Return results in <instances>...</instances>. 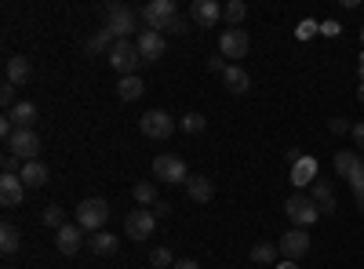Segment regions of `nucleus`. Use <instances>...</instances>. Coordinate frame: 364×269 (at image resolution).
<instances>
[{
  "label": "nucleus",
  "instance_id": "obj_1",
  "mask_svg": "<svg viewBox=\"0 0 364 269\" xmlns=\"http://www.w3.org/2000/svg\"><path fill=\"white\" fill-rule=\"evenodd\" d=\"M102 18H106V33L117 37V40H128L135 29H139V15L128 8V4H106L102 8Z\"/></svg>",
  "mask_w": 364,
  "mask_h": 269
},
{
  "label": "nucleus",
  "instance_id": "obj_2",
  "mask_svg": "<svg viewBox=\"0 0 364 269\" xmlns=\"http://www.w3.org/2000/svg\"><path fill=\"white\" fill-rule=\"evenodd\" d=\"M284 215H288V222H291L295 229H310V226L321 219V207H317L314 197H306V193H291V197L284 200Z\"/></svg>",
  "mask_w": 364,
  "mask_h": 269
},
{
  "label": "nucleus",
  "instance_id": "obj_3",
  "mask_svg": "<svg viewBox=\"0 0 364 269\" xmlns=\"http://www.w3.org/2000/svg\"><path fill=\"white\" fill-rule=\"evenodd\" d=\"M109 222V204L102 197H87L77 204V226L87 229V233H102Z\"/></svg>",
  "mask_w": 364,
  "mask_h": 269
},
{
  "label": "nucleus",
  "instance_id": "obj_4",
  "mask_svg": "<svg viewBox=\"0 0 364 269\" xmlns=\"http://www.w3.org/2000/svg\"><path fill=\"white\" fill-rule=\"evenodd\" d=\"M154 175L161 178V182H168V186H186V182H190V168H186V160L175 157V153H161V157H154Z\"/></svg>",
  "mask_w": 364,
  "mask_h": 269
},
{
  "label": "nucleus",
  "instance_id": "obj_5",
  "mask_svg": "<svg viewBox=\"0 0 364 269\" xmlns=\"http://www.w3.org/2000/svg\"><path fill=\"white\" fill-rule=\"evenodd\" d=\"M139 131L146 138H154V142H164V138L175 135V121H171V113H164V109H149V113L139 116Z\"/></svg>",
  "mask_w": 364,
  "mask_h": 269
},
{
  "label": "nucleus",
  "instance_id": "obj_6",
  "mask_svg": "<svg viewBox=\"0 0 364 269\" xmlns=\"http://www.w3.org/2000/svg\"><path fill=\"white\" fill-rule=\"evenodd\" d=\"M139 62H142V55H139L135 40H117V44L109 48V66H113L120 77H135Z\"/></svg>",
  "mask_w": 364,
  "mask_h": 269
},
{
  "label": "nucleus",
  "instance_id": "obj_7",
  "mask_svg": "<svg viewBox=\"0 0 364 269\" xmlns=\"http://www.w3.org/2000/svg\"><path fill=\"white\" fill-rule=\"evenodd\" d=\"M139 18L149 26V29H168L175 18H178V8H175V0H154V4H146L142 11H139Z\"/></svg>",
  "mask_w": 364,
  "mask_h": 269
},
{
  "label": "nucleus",
  "instance_id": "obj_8",
  "mask_svg": "<svg viewBox=\"0 0 364 269\" xmlns=\"http://www.w3.org/2000/svg\"><path fill=\"white\" fill-rule=\"evenodd\" d=\"M8 153H15L22 164H29V160H41V138H37V131L18 128V131L8 138Z\"/></svg>",
  "mask_w": 364,
  "mask_h": 269
},
{
  "label": "nucleus",
  "instance_id": "obj_9",
  "mask_svg": "<svg viewBox=\"0 0 364 269\" xmlns=\"http://www.w3.org/2000/svg\"><path fill=\"white\" fill-rule=\"evenodd\" d=\"M154 229H157V215L146 212V207H135V212L124 219V233L132 236V241H149Z\"/></svg>",
  "mask_w": 364,
  "mask_h": 269
},
{
  "label": "nucleus",
  "instance_id": "obj_10",
  "mask_svg": "<svg viewBox=\"0 0 364 269\" xmlns=\"http://www.w3.org/2000/svg\"><path fill=\"white\" fill-rule=\"evenodd\" d=\"M277 248H281V255H284V258H291V262L306 258V255H310V233L291 226V229L281 236V244H277Z\"/></svg>",
  "mask_w": 364,
  "mask_h": 269
},
{
  "label": "nucleus",
  "instance_id": "obj_11",
  "mask_svg": "<svg viewBox=\"0 0 364 269\" xmlns=\"http://www.w3.org/2000/svg\"><path fill=\"white\" fill-rule=\"evenodd\" d=\"M248 48H252V40H248L245 29H226V33L219 37V51H223L226 58H245Z\"/></svg>",
  "mask_w": 364,
  "mask_h": 269
},
{
  "label": "nucleus",
  "instance_id": "obj_12",
  "mask_svg": "<svg viewBox=\"0 0 364 269\" xmlns=\"http://www.w3.org/2000/svg\"><path fill=\"white\" fill-rule=\"evenodd\" d=\"M135 48L142 55V62H157V58L164 55V33H157V29H142Z\"/></svg>",
  "mask_w": 364,
  "mask_h": 269
},
{
  "label": "nucleus",
  "instance_id": "obj_13",
  "mask_svg": "<svg viewBox=\"0 0 364 269\" xmlns=\"http://www.w3.org/2000/svg\"><path fill=\"white\" fill-rule=\"evenodd\" d=\"M190 18H193L197 26L211 29V26H219V22H223V4H215V0H193Z\"/></svg>",
  "mask_w": 364,
  "mask_h": 269
},
{
  "label": "nucleus",
  "instance_id": "obj_14",
  "mask_svg": "<svg viewBox=\"0 0 364 269\" xmlns=\"http://www.w3.org/2000/svg\"><path fill=\"white\" fill-rule=\"evenodd\" d=\"M26 200V182L18 175H4L0 178V204L4 207H18Z\"/></svg>",
  "mask_w": 364,
  "mask_h": 269
},
{
  "label": "nucleus",
  "instance_id": "obj_15",
  "mask_svg": "<svg viewBox=\"0 0 364 269\" xmlns=\"http://www.w3.org/2000/svg\"><path fill=\"white\" fill-rule=\"evenodd\" d=\"M48 164L44 160H29V164H22V182H26V190H41V186H48Z\"/></svg>",
  "mask_w": 364,
  "mask_h": 269
},
{
  "label": "nucleus",
  "instance_id": "obj_16",
  "mask_svg": "<svg viewBox=\"0 0 364 269\" xmlns=\"http://www.w3.org/2000/svg\"><path fill=\"white\" fill-rule=\"evenodd\" d=\"M223 84H226V92H233V95H245L248 87H252V77H248V70H245V66H226Z\"/></svg>",
  "mask_w": 364,
  "mask_h": 269
},
{
  "label": "nucleus",
  "instance_id": "obj_17",
  "mask_svg": "<svg viewBox=\"0 0 364 269\" xmlns=\"http://www.w3.org/2000/svg\"><path fill=\"white\" fill-rule=\"evenodd\" d=\"M55 244H58V251H63V255H77L80 251V226H63V229H58L55 233Z\"/></svg>",
  "mask_w": 364,
  "mask_h": 269
},
{
  "label": "nucleus",
  "instance_id": "obj_18",
  "mask_svg": "<svg viewBox=\"0 0 364 269\" xmlns=\"http://www.w3.org/2000/svg\"><path fill=\"white\" fill-rule=\"evenodd\" d=\"M186 193L193 197V204H208L211 197H215V186H211V178H204V175H190Z\"/></svg>",
  "mask_w": 364,
  "mask_h": 269
},
{
  "label": "nucleus",
  "instance_id": "obj_19",
  "mask_svg": "<svg viewBox=\"0 0 364 269\" xmlns=\"http://www.w3.org/2000/svg\"><path fill=\"white\" fill-rule=\"evenodd\" d=\"M314 204L321 207V215H336V190H331V182H314Z\"/></svg>",
  "mask_w": 364,
  "mask_h": 269
},
{
  "label": "nucleus",
  "instance_id": "obj_20",
  "mask_svg": "<svg viewBox=\"0 0 364 269\" xmlns=\"http://www.w3.org/2000/svg\"><path fill=\"white\" fill-rule=\"evenodd\" d=\"M8 116H11V124H15V128H29V131H33V124H37V106L22 99V102H18V106L8 113Z\"/></svg>",
  "mask_w": 364,
  "mask_h": 269
},
{
  "label": "nucleus",
  "instance_id": "obj_21",
  "mask_svg": "<svg viewBox=\"0 0 364 269\" xmlns=\"http://www.w3.org/2000/svg\"><path fill=\"white\" fill-rule=\"evenodd\" d=\"M29 73H33V70H29V58L26 55H11L8 58V84H26L29 80Z\"/></svg>",
  "mask_w": 364,
  "mask_h": 269
},
{
  "label": "nucleus",
  "instance_id": "obj_22",
  "mask_svg": "<svg viewBox=\"0 0 364 269\" xmlns=\"http://www.w3.org/2000/svg\"><path fill=\"white\" fill-rule=\"evenodd\" d=\"M336 171L353 182L357 175H364V164H360V157H357V153H336Z\"/></svg>",
  "mask_w": 364,
  "mask_h": 269
},
{
  "label": "nucleus",
  "instance_id": "obj_23",
  "mask_svg": "<svg viewBox=\"0 0 364 269\" xmlns=\"http://www.w3.org/2000/svg\"><path fill=\"white\" fill-rule=\"evenodd\" d=\"M18 244H22V229H18L15 222H4V226H0V251H4V255H15Z\"/></svg>",
  "mask_w": 364,
  "mask_h": 269
},
{
  "label": "nucleus",
  "instance_id": "obj_24",
  "mask_svg": "<svg viewBox=\"0 0 364 269\" xmlns=\"http://www.w3.org/2000/svg\"><path fill=\"white\" fill-rule=\"evenodd\" d=\"M91 255H117V248H120V241H117V236L113 233H91Z\"/></svg>",
  "mask_w": 364,
  "mask_h": 269
},
{
  "label": "nucleus",
  "instance_id": "obj_25",
  "mask_svg": "<svg viewBox=\"0 0 364 269\" xmlns=\"http://www.w3.org/2000/svg\"><path fill=\"white\" fill-rule=\"evenodd\" d=\"M142 92H146L142 77H120V84H117V95L124 99V102H135V99H142Z\"/></svg>",
  "mask_w": 364,
  "mask_h": 269
},
{
  "label": "nucleus",
  "instance_id": "obj_26",
  "mask_svg": "<svg viewBox=\"0 0 364 269\" xmlns=\"http://www.w3.org/2000/svg\"><path fill=\"white\" fill-rule=\"evenodd\" d=\"M314 175H317V160L314 157H302L295 164V171H291V182L295 186H306V182H314Z\"/></svg>",
  "mask_w": 364,
  "mask_h": 269
},
{
  "label": "nucleus",
  "instance_id": "obj_27",
  "mask_svg": "<svg viewBox=\"0 0 364 269\" xmlns=\"http://www.w3.org/2000/svg\"><path fill=\"white\" fill-rule=\"evenodd\" d=\"M41 219H44V226H51L55 233H58V229H63V226H66V212H63V207H58V204H48Z\"/></svg>",
  "mask_w": 364,
  "mask_h": 269
},
{
  "label": "nucleus",
  "instance_id": "obj_28",
  "mask_svg": "<svg viewBox=\"0 0 364 269\" xmlns=\"http://www.w3.org/2000/svg\"><path fill=\"white\" fill-rule=\"evenodd\" d=\"M132 197H135L139 207H142V204H157V186H154V182H135Z\"/></svg>",
  "mask_w": 364,
  "mask_h": 269
},
{
  "label": "nucleus",
  "instance_id": "obj_29",
  "mask_svg": "<svg viewBox=\"0 0 364 269\" xmlns=\"http://www.w3.org/2000/svg\"><path fill=\"white\" fill-rule=\"evenodd\" d=\"M245 15H248V4H245V0H230V4L223 8V18H226V22H233V26L245 22Z\"/></svg>",
  "mask_w": 364,
  "mask_h": 269
},
{
  "label": "nucleus",
  "instance_id": "obj_30",
  "mask_svg": "<svg viewBox=\"0 0 364 269\" xmlns=\"http://www.w3.org/2000/svg\"><path fill=\"white\" fill-rule=\"evenodd\" d=\"M277 251H281V248H273V244H255V248H252V262L269 265V262H277Z\"/></svg>",
  "mask_w": 364,
  "mask_h": 269
},
{
  "label": "nucleus",
  "instance_id": "obj_31",
  "mask_svg": "<svg viewBox=\"0 0 364 269\" xmlns=\"http://www.w3.org/2000/svg\"><path fill=\"white\" fill-rule=\"evenodd\" d=\"M204 124H208V121H204L200 113H186V116H182V124H178V128L186 131V135H200V131H204Z\"/></svg>",
  "mask_w": 364,
  "mask_h": 269
},
{
  "label": "nucleus",
  "instance_id": "obj_32",
  "mask_svg": "<svg viewBox=\"0 0 364 269\" xmlns=\"http://www.w3.org/2000/svg\"><path fill=\"white\" fill-rule=\"evenodd\" d=\"M149 265H154V269H168V265H171V251H168V248H154V255H149Z\"/></svg>",
  "mask_w": 364,
  "mask_h": 269
},
{
  "label": "nucleus",
  "instance_id": "obj_33",
  "mask_svg": "<svg viewBox=\"0 0 364 269\" xmlns=\"http://www.w3.org/2000/svg\"><path fill=\"white\" fill-rule=\"evenodd\" d=\"M0 102H4V109H8V113L18 106V102H15V84H8V80H4V87H0Z\"/></svg>",
  "mask_w": 364,
  "mask_h": 269
},
{
  "label": "nucleus",
  "instance_id": "obj_34",
  "mask_svg": "<svg viewBox=\"0 0 364 269\" xmlns=\"http://www.w3.org/2000/svg\"><path fill=\"white\" fill-rule=\"evenodd\" d=\"M350 186H353V200H357V207H360V215H364V175H357Z\"/></svg>",
  "mask_w": 364,
  "mask_h": 269
},
{
  "label": "nucleus",
  "instance_id": "obj_35",
  "mask_svg": "<svg viewBox=\"0 0 364 269\" xmlns=\"http://www.w3.org/2000/svg\"><path fill=\"white\" fill-rule=\"evenodd\" d=\"M106 40H109V33H106V29H102L99 37H91V40H87V55H99V51L106 48Z\"/></svg>",
  "mask_w": 364,
  "mask_h": 269
},
{
  "label": "nucleus",
  "instance_id": "obj_36",
  "mask_svg": "<svg viewBox=\"0 0 364 269\" xmlns=\"http://www.w3.org/2000/svg\"><path fill=\"white\" fill-rule=\"evenodd\" d=\"M0 168H4V175H22V171H18V157H15V153H4Z\"/></svg>",
  "mask_w": 364,
  "mask_h": 269
},
{
  "label": "nucleus",
  "instance_id": "obj_37",
  "mask_svg": "<svg viewBox=\"0 0 364 269\" xmlns=\"http://www.w3.org/2000/svg\"><path fill=\"white\" fill-rule=\"evenodd\" d=\"M314 29H321V26H317V22H310V18H306V22H299V29H295V33H299V40H306V37H310V33H314Z\"/></svg>",
  "mask_w": 364,
  "mask_h": 269
},
{
  "label": "nucleus",
  "instance_id": "obj_38",
  "mask_svg": "<svg viewBox=\"0 0 364 269\" xmlns=\"http://www.w3.org/2000/svg\"><path fill=\"white\" fill-rule=\"evenodd\" d=\"M328 128L336 131V135H346V131H353V128H350V121H343V116H336V121H331Z\"/></svg>",
  "mask_w": 364,
  "mask_h": 269
},
{
  "label": "nucleus",
  "instance_id": "obj_39",
  "mask_svg": "<svg viewBox=\"0 0 364 269\" xmlns=\"http://www.w3.org/2000/svg\"><path fill=\"white\" fill-rule=\"evenodd\" d=\"M186 29H190V22L182 18V15H178V18H175V22L168 26V33H186Z\"/></svg>",
  "mask_w": 364,
  "mask_h": 269
},
{
  "label": "nucleus",
  "instance_id": "obj_40",
  "mask_svg": "<svg viewBox=\"0 0 364 269\" xmlns=\"http://www.w3.org/2000/svg\"><path fill=\"white\" fill-rule=\"evenodd\" d=\"M154 215H157V219H168V215H171V204L157 200V204H154Z\"/></svg>",
  "mask_w": 364,
  "mask_h": 269
},
{
  "label": "nucleus",
  "instance_id": "obj_41",
  "mask_svg": "<svg viewBox=\"0 0 364 269\" xmlns=\"http://www.w3.org/2000/svg\"><path fill=\"white\" fill-rule=\"evenodd\" d=\"M321 33H324V37H339V22H324Z\"/></svg>",
  "mask_w": 364,
  "mask_h": 269
},
{
  "label": "nucleus",
  "instance_id": "obj_42",
  "mask_svg": "<svg viewBox=\"0 0 364 269\" xmlns=\"http://www.w3.org/2000/svg\"><path fill=\"white\" fill-rule=\"evenodd\" d=\"M350 135H353V142L364 149V124H353V131H350Z\"/></svg>",
  "mask_w": 364,
  "mask_h": 269
},
{
  "label": "nucleus",
  "instance_id": "obj_43",
  "mask_svg": "<svg viewBox=\"0 0 364 269\" xmlns=\"http://www.w3.org/2000/svg\"><path fill=\"white\" fill-rule=\"evenodd\" d=\"M175 269H200L197 262H175Z\"/></svg>",
  "mask_w": 364,
  "mask_h": 269
},
{
  "label": "nucleus",
  "instance_id": "obj_44",
  "mask_svg": "<svg viewBox=\"0 0 364 269\" xmlns=\"http://www.w3.org/2000/svg\"><path fill=\"white\" fill-rule=\"evenodd\" d=\"M277 269H295V262H284V265H277Z\"/></svg>",
  "mask_w": 364,
  "mask_h": 269
},
{
  "label": "nucleus",
  "instance_id": "obj_45",
  "mask_svg": "<svg viewBox=\"0 0 364 269\" xmlns=\"http://www.w3.org/2000/svg\"><path fill=\"white\" fill-rule=\"evenodd\" d=\"M360 44H364V26H360Z\"/></svg>",
  "mask_w": 364,
  "mask_h": 269
}]
</instances>
